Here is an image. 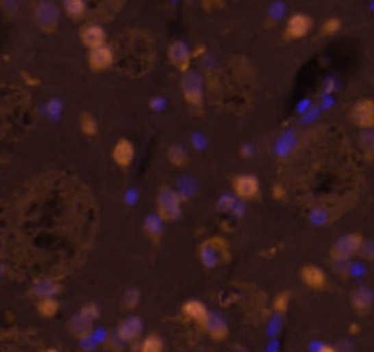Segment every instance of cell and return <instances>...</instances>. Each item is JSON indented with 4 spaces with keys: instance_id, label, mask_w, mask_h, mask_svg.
Listing matches in <instances>:
<instances>
[{
    "instance_id": "obj_4",
    "label": "cell",
    "mask_w": 374,
    "mask_h": 352,
    "mask_svg": "<svg viewBox=\"0 0 374 352\" xmlns=\"http://www.w3.org/2000/svg\"><path fill=\"white\" fill-rule=\"evenodd\" d=\"M182 92L184 100L193 108H201L203 104L202 78L196 72H186L182 79Z\"/></svg>"
},
{
    "instance_id": "obj_29",
    "label": "cell",
    "mask_w": 374,
    "mask_h": 352,
    "mask_svg": "<svg viewBox=\"0 0 374 352\" xmlns=\"http://www.w3.org/2000/svg\"><path fill=\"white\" fill-rule=\"evenodd\" d=\"M125 339L120 336L117 332H114L113 335H110V338L107 339V348L112 349V351H120L123 349L125 347Z\"/></svg>"
},
{
    "instance_id": "obj_26",
    "label": "cell",
    "mask_w": 374,
    "mask_h": 352,
    "mask_svg": "<svg viewBox=\"0 0 374 352\" xmlns=\"http://www.w3.org/2000/svg\"><path fill=\"white\" fill-rule=\"evenodd\" d=\"M139 301H140V292L138 290H135V288H130V290H127L125 292L122 303L125 305V309L135 310L138 307V304H139Z\"/></svg>"
},
{
    "instance_id": "obj_14",
    "label": "cell",
    "mask_w": 374,
    "mask_h": 352,
    "mask_svg": "<svg viewBox=\"0 0 374 352\" xmlns=\"http://www.w3.org/2000/svg\"><path fill=\"white\" fill-rule=\"evenodd\" d=\"M68 329L73 338L76 339H86L92 335L94 331V320L78 313L69 318Z\"/></svg>"
},
{
    "instance_id": "obj_35",
    "label": "cell",
    "mask_w": 374,
    "mask_h": 352,
    "mask_svg": "<svg viewBox=\"0 0 374 352\" xmlns=\"http://www.w3.org/2000/svg\"><path fill=\"white\" fill-rule=\"evenodd\" d=\"M46 352H59L56 348H49Z\"/></svg>"
},
{
    "instance_id": "obj_20",
    "label": "cell",
    "mask_w": 374,
    "mask_h": 352,
    "mask_svg": "<svg viewBox=\"0 0 374 352\" xmlns=\"http://www.w3.org/2000/svg\"><path fill=\"white\" fill-rule=\"evenodd\" d=\"M167 157L174 167H184L189 162V153H187V151L182 145L177 144L169 148Z\"/></svg>"
},
{
    "instance_id": "obj_31",
    "label": "cell",
    "mask_w": 374,
    "mask_h": 352,
    "mask_svg": "<svg viewBox=\"0 0 374 352\" xmlns=\"http://www.w3.org/2000/svg\"><path fill=\"white\" fill-rule=\"evenodd\" d=\"M288 304H290V297L287 292H282L277 297V300H275V310H277L278 313H284L285 310L288 309Z\"/></svg>"
},
{
    "instance_id": "obj_8",
    "label": "cell",
    "mask_w": 374,
    "mask_h": 352,
    "mask_svg": "<svg viewBox=\"0 0 374 352\" xmlns=\"http://www.w3.org/2000/svg\"><path fill=\"white\" fill-rule=\"evenodd\" d=\"M36 21L38 27L46 32H54L59 24V9L51 2H41L36 8Z\"/></svg>"
},
{
    "instance_id": "obj_3",
    "label": "cell",
    "mask_w": 374,
    "mask_h": 352,
    "mask_svg": "<svg viewBox=\"0 0 374 352\" xmlns=\"http://www.w3.org/2000/svg\"><path fill=\"white\" fill-rule=\"evenodd\" d=\"M362 243H364V238L361 234H345L335 241V244L329 250V255H331V259H351L358 255Z\"/></svg>"
},
{
    "instance_id": "obj_32",
    "label": "cell",
    "mask_w": 374,
    "mask_h": 352,
    "mask_svg": "<svg viewBox=\"0 0 374 352\" xmlns=\"http://www.w3.org/2000/svg\"><path fill=\"white\" fill-rule=\"evenodd\" d=\"M360 253L366 259H374V244H371V243H362V247H361Z\"/></svg>"
},
{
    "instance_id": "obj_12",
    "label": "cell",
    "mask_w": 374,
    "mask_h": 352,
    "mask_svg": "<svg viewBox=\"0 0 374 352\" xmlns=\"http://www.w3.org/2000/svg\"><path fill=\"white\" fill-rule=\"evenodd\" d=\"M351 305L357 314L366 316L370 313L374 303V292L369 287H358L351 292Z\"/></svg>"
},
{
    "instance_id": "obj_17",
    "label": "cell",
    "mask_w": 374,
    "mask_h": 352,
    "mask_svg": "<svg viewBox=\"0 0 374 352\" xmlns=\"http://www.w3.org/2000/svg\"><path fill=\"white\" fill-rule=\"evenodd\" d=\"M62 291V285L50 278H41L32 284L31 294L37 297L38 300L42 299H53V297L59 295Z\"/></svg>"
},
{
    "instance_id": "obj_22",
    "label": "cell",
    "mask_w": 374,
    "mask_h": 352,
    "mask_svg": "<svg viewBox=\"0 0 374 352\" xmlns=\"http://www.w3.org/2000/svg\"><path fill=\"white\" fill-rule=\"evenodd\" d=\"M63 6L66 14H68L73 19H79L86 12L85 0H63Z\"/></svg>"
},
{
    "instance_id": "obj_18",
    "label": "cell",
    "mask_w": 374,
    "mask_h": 352,
    "mask_svg": "<svg viewBox=\"0 0 374 352\" xmlns=\"http://www.w3.org/2000/svg\"><path fill=\"white\" fill-rule=\"evenodd\" d=\"M81 41L90 50L105 44V32L100 25H86L81 29Z\"/></svg>"
},
{
    "instance_id": "obj_28",
    "label": "cell",
    "mask_w": 374,
    "mask_h": 352,
    "mask_svg": "<svg viewBox=\"0 0 374 352\" xmlns=\"http://www.w3.org/2000/svg\"><path fill=\"white\" fill-rule=\"evenodd\" d=\"M79 313L95 322L98 318V316H100V309H98V305L95 303H88V304L82 305V309H81Z\"/></svg>"
},
{
    "instance_id": "obj_16",
    "label": "cell",
    "mask_w": 374,
    "mask_h": 352,
    "mask_svg": "<svg viewBox=\"0 0 374 352\" xmlns=\"http://www.w3.org/2000/svg\"><path fill=\"white\" fill-rule=\"evenodd\" d=\"M142 331H144V325H142L140 318L130 316L119 325L116 332L125 339V342H134L142 335Z\"/></svg>"
},
{
    "instance_id": "obj_27",
    "label": "cell",
    "mask_w": 374,
    "mask_h": 352,
    "mask_svg": "<svg viewBox=\"0 0 374 352\" xmlns=\"http://www.w3.org/2000/svg\"><path fill=\"white\" fill-rule=\"evenodd\" d=\"M339 29H340V19L327 18V19H325L323 25H322V36H325V37L335 36L336 32H339Z\"/></svg>"
},
{
    "instance_id": "obj_2",
    "label": "cell",
    "mask_w": 374,
    "mask_h": 352,
    "mask_svg": "<svg viewBox=\"0 0 374 352\" xmlns=\"http://www.w3.org/2000/svg\"><path fill=\"white\" fill-rule=\"evenodd\" d=\"M199 257L206 268H216L229 259V249L227 241L221 237H211L201 244Z\"/></svg>"
},
{
    "instance_id": "obj_33",
    "label": "cell",
    "mask_w": 374,
    "mask_h": 352,
    "mask_svg": "<svg viewBox=\"0 0 374 352\" xmlns=\"http://www.w3.org/2000/svg\"><path fill=\"white\" fill-rule=\"evenodd\" d=\"M203 5L208 9H214V8H218V6L223 5V0H203Z\"/></svg>"
},
{
    "instance_id": "obj_19",
    "label": "cell",
    "mask_w": 374,
    "mask_h": 352,
    "mask_svg": "<svg viewBox=\"0 0 374 352\" xmlns=\"http://www.w3.org/2000/svg\"><path fill=\"white\" fill-rule=\"evenodd\" d=\"M182 312L187 318H190V320L199 323V325H202L205 322V318L209 314L206 305L199 300H187L182 305Z\"/></svg>"
},
{
    "instance_id": "obj_6",
    "label": "cell",
    "mask_w": 374,
    "mask_h": 352,
    "mask_svg": "<svg viewBox=\"0 0 374 352\" xmlns=\"http://www.w3.org/2000/svg\"><path fill=\"white\" fill-rule=\"evenodd\" d=\"M233 190L240 199L253 201L260 193V183L256 175L238 174L233 179Z\"/></svg>"
},
{
    "instance_id": "obj_30",
    "label": "cell",
    "mask_w": 374,
    "mask_h": 352,
    "mask_svg": "<svg viewBox=\"0 0 374 352\" xmlns=\"http://www.w3.org/2000/svg\"><path fill=\"white\" fill-rule=\"evenodd\" d=\"M349 259H332V269L338 275H344L349 272Z\"/></svg>"
},
{
    "instance_id": "obj_15",
    "label": "cell",
    "mask_w": 374,
    "mask_h": 352,
    "mask_svg": "<svg viewBox=\"0 0 374 352\" xmlns=\"http://www.w3.org/2000/svg\"><path fill=\"white\" fill-rule=\"evenodd\" d=\"M135 158V148L129 139L122 138L113 148V160L119 167L127 168Z\"/></svg>"
},
{
    "instance_id": "obj_7",
    "label": "cell",
    "mask_w": 374,
    "mask_h": 352,
    "mask_svg": "<svg viewBox=\"0 0 374 352\" xmlns=\"http://www.w3.org/2000/svg\"><path fill=\"white\" fill-rule=\"evenodd\" d=\"M313 28V19L306 14H294L288 18L287 25H285V38L287 40H301L306 36H309V32Z\"/></svg>"
},
{
    "instance_id": "obj_9",
    "label": "cell",
    "mask_w": 374,
    "mask_h": 352,
    "mask_svg": "<svg viewBox=\"0 0 374 352\" xmlns=\"http://www.w3.org/2000/svg\"><path fill=\"white\" fill-rule=\"evenodd\" d=\"M192 58V53L183 41H174L169 49V60L175 69H179L183 73L190 71Z\"/></svg>"
},
{
    "instance_id": "obj_1",
    "label": "cell",
    "mask_w": 374,
    "mask_h": 352,
    "mask_svg": "<svg viewBox=\"0 0 374 352\" xmlns=\"http://www.w3.org/2000/svg\"><path fill=\"white\" fill-rule=\"evenodd\" d=\"M157 214L162 221L173 223L182 215V196L169 186H162L157 196Z\"/></svg>"
},
{
    "instance_id": "obj_11",
    "label": "cell",
    "mask_w": 374,
    "mask_h": 352,
    "mask_svg": "<svg viewBox=\"0 0 374 352\" xmlns=\"http://www.w3.org/2000/svg\"><path fill=\"white\" fill-rule=\"evenodd\" d=\"M300 277H301V281L304 282L306 287L313 290V291H322L326 288V285H327L326 273L323 272V269H321L319 266H314V265H306L301 269Z\"/></svg>"
},
{
    "instance_id": "obj_21",
    "label": "cell",
    "mask_w": 374,
    "mask_h": 352,
    "mask_svg": "<svg viewBox=\"0 0 374 352\" xmlns=\"http://www.w3.org/2000/svg\"><path fill=\"white\" fill-rule=\"evenodd\" d=\"M37 310L40 313V316L46 317V318H51L56 316L60 310V304L59 301L54 299H42V300H38L37 303Z\"/></svg>"
},
{
    "instance_id": "obj_13",
    "label": "cell",
    "mask_w": 374,
    "mask_h": 352,
    "mask_svg": "<svg viewBox=\"0 0 374 352\" xmlns=\"http://www.w3.org/2000/svg\"><path fill=\"white\" fill-rule=\"evenodd\" d=\"M114 62V53L108 46H101L90 50V56H88V63H90L91 68L97 72H103L107 71L108 68H112V64Z\"/></svg>"
},
{
    "instance_id": "obj_25",
    "label": "cell",
    "mask_w": 374,
    "mask_h": 352,
    "mask_svg": "<svg viewBox=\"0 0 374 352\" xmlns=\"http://www.w3.org/2000/svg\"><path fill=\"white\" fill-rule=\"evenodd\" d=\"M81 130L85 136H95L98 134V125L97 120L90 114V113H84L81 117Z\"/></svg>"
},
{
    "instance_id": "obj_5",
    "label": "cell",
    "mask_w": 374,
    "mask_h": 352,
    "mask_svg": "<svg viewBox=\"0 0 374 352\" xmlns=\"http://www.w3.org/2000/svg\"><path fill=\"white\" fill-rule=\"evenodd\" d=\"M349 118L357 127L371 130L374 127V100L362 98L351 107Z\"/></svg>"
},
{
    "instance_id": "obj_34",
    "label": "cell",
    "mask_w": 374,
    "mask_h": 352,
    "mask_svg": "<svg viewBox=\"0 0 374 352\" xmlns=\"http://www.w3.org/2000/svg\"><path fill=\"white\" fill-rule=\"evenodd\" d=\"M317 352H338V351L331 345H323V347H321V349H319Z\"/></svg>"
},
{
    "instance_id": "obj_10",
    "label": "cell",
    "mask_w": 374,
    "mask_h": 352,
    "mask_svg": "<svg viewBox=\"0 0 374 352\" xmlns=\"http://www.w3.org/2000/svg\"><path fill=\"white\" fill-rule=\"evenodd\" d=\"M203 331L208 334L209 338H212L214 340H225L228 338V325L224 320V317L218 313H211L209 312L208 317L205 318V322L202 323Z\"/></svg>"
},
{
    "instance_id": "obj_23",
    "label": "cell",
    "mask_w": 374,
    "mask_h": 352,
    "mask_svg": "<svg viewBox=\"0 0 374 352\" xmlns=\"http://www.w3.org/2000/svg\"><path fill=\"white\" fill-rule=\"evenodd\" d=\"M140 352H164V342L157 334L148 335L140 344Z\"/></svg>"
},
{
    "instance_id": "obj_24",
    "label": "cell",
    "mask_w": 374,
    "mask_h": 352,
    "mask_svg": "<svg viewBox=\"0 0 374 352\" xmlns=\"http://www.w3.org/2000/svg\"><path fill=\"white\" fill-rule=\"evenodd\" d=\"M162 219L158 216H149L147 218L145 221V233L152 238V240H160L161 238V234H162V227H161V223Z\"/></svg>"
}]
</instances>
